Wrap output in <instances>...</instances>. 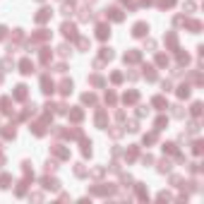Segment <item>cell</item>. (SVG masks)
I'll use <instances>...</instances> for the list:
<instances>
[{
	"label": "cell",
	"instance_id": "cell-1",
	"mask_svg": "<svg viewBox=\"0 0 204 204\" xmlns=\"http://www.w3.org/2000/svg\"><path fill=\"white\" fill-rule=\"evenodd\" d=\"M144 34H147V24H144V22L135 24V36H144Z\"/></svg>",
	"mask_w": 204,
	"mask_h": 204
},
{
	"label": "cell",
	"instance_id": "cell-2",
	"mask_svg": "<svg viewBox=\"0 0 204 204\" xmlns=\"http://www.w3.org/2000/svg\"><path fill=\"white\" fill-rule=\"evenodd\" d=\"M19 67H22V72H24V74H31V72H34V65H31L29 60H22V65H19Z\"/></svg>",
	"mask_w": 204,
	"mask_h": 204
},
{
	"label": "cell",
	"instance_id": "cell-3",
	"mask_svg": "<svg viewBox=\"0 0 204 204\" xmlns=\"http://www.w3.org/2000/svg\"><path fill=\"white\" fill-rule=\"evenodd\" d=\"M41 86H43V91H46V94H51V91H53V82H48V77H43Z\"/></svg>",
	"mask_w": 204,
	"mask_h": 204
},
{
	"label": "cell",
	"instance_id": "cell-4",
	"mask_svg": "<svg viewBox=\"0 0 204 204\" xmlns=\"http://www.w3.org/2000/svg\"><path fill=\"white\" fill-rule=\"evenodd\" d=\"M60 91L70 94V91H72V82H63V84H60Z\"/></svg>",
	"mask_w": 204,
	"mask_h": 204
},
{
	"label": "cell",
	"instance_id": "cell-5",
	"mask_svg": "<svg viewBox=\"0 0 204 204\" xmlns=\"http://www.w3.org/2000/svg\"><path fill=\"white\" fill-rule=\"evenodd\" d=\"M108 34H111V31L106 29V24H101V27H99V38H106Z\"/></svg>",
	"mask_w": 204,
	"mask_h": 204
},
{
	"label": "cell",
	"instance_id": "cell-6",
	"mask_svg": "<svg viewBox=\"0 0 204 204\" xmlns=\"http://www.w3.org/2000/svg\"><path fill=\"white\" fill-rule=\"evenodd\" d=\"M27 96V86H17V99H24Z\"/></svg>",
	"mask_w": 204,
	"mask_h": 204
},
{
	"label": "cell",
	"instance_id": "cell-7",
	"mask_svg": "<svg viewBox=\"0 0 204 204\" xmlns=\"http://www.w3.org/2000/svg\"><path fill=\"white\" fill-rule=\"evenodd\" d=\"M5 36V27H0V38Z\"/></svg>",
	"mask_w": 204,
	"mask_h": 204
}]
</instances>
